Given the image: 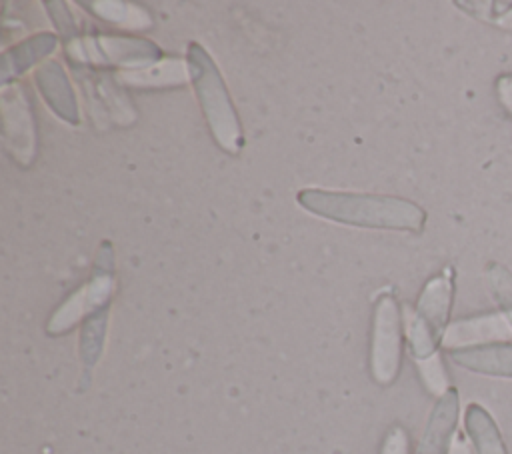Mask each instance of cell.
Here are the masks:
<instances>
[{
	"instance_id": "obj_1",
	"label": "cell",
	"mask_w": 512,
	"mask_h": 454,
	"mask_svg": "<svg viewBox=\"0 0 512 454\" xmlns=\"http://www.w3.org/2000/svg\"><path fill=\"white\" fill-rule=\"evenodd\" d=\"M296 200L304 210L346 226L422 232L426 224L424 208L400 196L306 188Z\"/></svg>"
},
{
	"instance_id": "obj_2",
	"label": "cell",
	"mask_w": 512,
	"mask_h": 454,
	"mask_svg": "<svg viewBox=\"0 0 512 454\" xmlns=\"http://www.w3.org/2000/svg\"><path fill=\"white\" fill-rule=\"evenodd\" d=\"M186 66L214 142L228 154H238L244 146V132L218 66L198 42L188 44Z\"/></svg>"
},
{
	"instance_id": "obj_3",
	"label": "cell",
	"mask_w": 512,
	"mask_h": 454,
	"mask_svg": "<svg viewBox=\"0 0 512 454\" xmlns=\"http://www.w3.org/2000/svg\"><path fill=\"white\" fill-rule=\"evenodd\" d=\"M454 298V270L446 266L428 278L420 290L416 308L406 314L408 348L414 360H426L442 346Z\"/></svg>"
},
{
	"instance_id": "obj_4",
	"label": "cell",
	"mask_w": 512,
	"mask_h": 454,
	"mask_svg": "<svg viewBox=\"0 0 512 454\" xmlns=\"http://www.w3.org/2000/svg\"><path fill=\"white\" fill-rule=\"evenodd\" d=\"M114 294V252L112 244L104 240L96 252L92 278L76 288L50 316L46 332L50 336H60L70 332L80 320L90 314L108 308Z\"/></svg>"
},
{
	"instance_id": "obj_5",
	"label": "cell",
	"mask_w": 512,
	"mask_h": 454,
	"mask_svg": "<svg viewBox=\"0 0 512 454\" xmlns=\"http://www.w3.org/2000/svg\"><path fill=\"white\" fill-rule=\"evenodd\" d=\"M402 310L392 294L378 296L370 334V374L376 384L390 386L402 366Z\"/></svg>"
},
{
	"instance_id": "obj_6",
	"label": "cell",
	"mask_w": 512,
	"mask_h": 454,
	"mask_svg": "<svg viewBox=\"0 0 512 454\" xmlns=\"http://www.w3.org/2000/svg\"><path fill=\"white\" fill-rule=\"evenodd\" d=\"M66 56L72 64L98 66H150L162 60V50L150 40L130 36H88L66 42Z\"/></svg>"
},
{
	"instance_id": "obj_7",
	"label": "cell",
	"mask_w": 512,
	"mask_h": 454,
	"mask_svg": "<svg viewBox=\"0 0 512 454\" xmlns=\"http://www.w3.org/2000/svg\"><path fill=\"white\" fill-rule=\"evenodd\" d=\"M2 134L4 144L22 168L30 166L36 154V126L34 110L30 108L28 96L20 84L4 86L2 96Z\"/></svg>"
},
{
	"instance_id": "obj_8",
	"label": "cell",
	"mask_w": 512,
	"mask_h": 454,
	"mask_svg": "<svg viewBox=\"0 0 512 454\" xmlns=\"http://www.w3.org/2000/svg\"><path fill=\"white\" fill-rule=\"evenodd\" d=\"M494 342H512V326L500 312L478 314L448 324L442 346L450 350L484 346Z\"/></svg>"
},
{
	"instance_id": "obj_9",
	"label": "cell",
	"mask_w": 512,
	"mask_h": 454,
	"mask_svg": "<svg viewBox=\"0 0 512 454\" xmlns=\"http://www.w3.org/2000/svg\"><path fill=\"white\" fill-rule=\"evenodd\" d=\"M460 416V396L456 388H448L434 404L416 454H448L456 436Z\"/></svg>"
},
{
	"instance_id": "obj_10",
	"label": "cell",
	"mask_w": 512,
	"mask_h": 454,
	"mask_svg": "<svg viewBox=\"0 0 512 454\" xmlns=\"http://www.w3.org/2000/svg\"><path fill=\"white\" fill-rule=\"evenodd\" d=\"M34 82H36V88L42 94L44 102L52 108V112L58 118H62L68 124H78L80 112H78L76 94H74V88H72L60 62H56V60L44 62L36 70Z\"/></svg>"
},
{
	"instance_id": "obj_11",
	"label": "cell",
	"mask_w": 512,
	"mask_h": 454,
	"mask_svg": "<svg viewBox=\"0 0 512 454\" xmlns=\"http://www.w3.org/2000/svg\"><path fill=\"white\" fill-rule=\"evenodd\" d=\"M448 354L452 362L464 370L484 376L512 378V342H494L484 346L460 348L450 350Z\"/></svg>"
},
{
	"instance_id": "obj_12",
	"label": "cell",
	"mask_w": 512,
	"mask_h": 454,
	"mask_svg": "<svg viewBox=\"0 0 512 454\" xmlns=\"http://www.w3.org/2000/svg\"><path fill=\"white\" fill-rule=\"evenodd\" d=\"M58 38L50 32H38L20 44L8 48L0 60V80L6 86L10 80L24 74L30 66L50 56L56 50Z\"/></svg>"
},
{
	"instance_id": "obj_13",
	"label": "cell",
	"mask_w": 512,
	"mask_h": 454,
	"mask_svg": "<svg viewBox=\"0 0 512 454\" xmlns=\"http://www.w3.org/2000/svg\"><path fill=\"white\" fill-rule=\"evenodd\" d=\"M464 428L474 454H508L502 434L492 414L484 406L476 402L466 406Z\"/></svg>"
},
{
	"instance_id": "obj_14",
	"label": "cell",
	"mask_w": 512,
	"mask_h": 454,
	"mask_svg": "<svg viewBox=\"0 0 512 454\" xmlns=\"http://www.w3.org/2000/svg\"><path fill=\"white\" fill-rule=\"evenodd\" d=\"M188 78V66L174 58H162L150 66H144L142 70H126L118 74V82L128 86H152V88H164L174 84H184Z\"/></svg>"
},
{
	"instance_id": "obj_15",
	"label": "cell",
	"mask_w": 512,
	"mask_h": 454,
	"mask_svg": "<svg viewBox=\"0 0 512 454\" xmlns=\"http://www.w3.org/2000/svg\"><path fill=\"white\" fill-rule=\"evenodd\" d=\"M82 6L90 8V12L96 14L98 18L112 22L116 26H122V28H150L152 26L150 12L132 2L98 0V2H82Z\"/></svg>"
},
{
	"instance_id": "obj_16",
	"label": "cell",
	"mask_w": 512,
	"mask_h": 454,
	"mask_svg": "<svg viewBox=\"0 0 512 454\" xmlns=\"http://www.w3.org/2000/svg\"><path fill=\"white\" fill-rule=\"evenodd\" d=\"M106 324H108V308H102L94 314H90L80 330V340H78V354L82 364L90 370L104 348V336H106Z\"/></svg>"
},
{
	"instance_id": "obj_17",
	"label": "cell",
	"mask_w": 512,
	"mask_h": 454,
	"mask_svg": "<svg viewBox=\"0 0 512 454\" xmlns=\"http://www.w3.org/2000/svg\"><path fill=\"white\" fill-rule=\"evenodd\" d=\"M486 280L500 308V314H504V318L512 326V272L500 262H490L486 266Z\"/></svg>"
},
{
	"instance_id": "obj_18",
	"label": "cell",
	"mask_w": 512,
	"mask_h": 454,
	"mask_svg": "<svg viewBox=\"0 0 512 454\" xmlns=\"http://www.w3.org/2000/svg\"><path fill=\"white\" fill-rule=\"evenodd\" d=\"M416 366H418L420 378L430 394L440 398L450 388L448 374L444 370V364H442V358L438 352L426 360H416Z\"/></svg>"
},
{
	"instance_id": "obj_19",
	"label": "cell",
	"mask_w": 512,
	"mask_h": 454,
	"mask_svg": "<svg viewBox=\"0 0 512 454\" xmlns=\"http://www.w3.org/2000/svg\"><path fill=\"white\" fill-rule=\"evenodd\" d=\"M46 6V12L50 14L56 30L60 32V36L64 38V42H70L78 36V28H76V22L68 10V4L66 2H44Z\"/></svg>"
},
{
	"instance_id": "obj_20",
	"label": "cell",
	"mask_w": 512,
	"mask_h": 454,
	"mask_svg": "<svg viewBox=\"0 0 512 454\" xmlns=\"http://www.w3.org/2000/svg\"><path fill=\"white\" fill-rule=\"evenodd\" d=\"M380 454H410V440L402 426H392L380 446Z\"/></svg>"
},
{
	"instance_id": "obj_21",
	"label": "cell",
	"mask_w": 512,
	"mask_h": 454,
	"mask_svg": "<svg viewBox=\"0 0 512 454\" xmlns=\"http://www.w3.org/2000/svg\"><path fill=\"white\" fill-rule=\"evenodd\" d=\"M496 96L502 108L512 116V74H500L496 78Z\"/></svg>"
},
{
	"instance_id": "obj_22",
	"label": "cell",
	"mask_w": 512,
	"mask_h": 454,
	"mask_svg": "<svg viewBox=\"0 0 512 454\" xmlns=\"http://www.w3.org/2000/svg\"><path fill=\"white\" fill-rule=\"evenodd\" d=\"M448 454H474V452H472V448H470L468 440H466L464 436L456 434V436H454V440H452V446H450Z\"/></svg>"
}]
</instances>
